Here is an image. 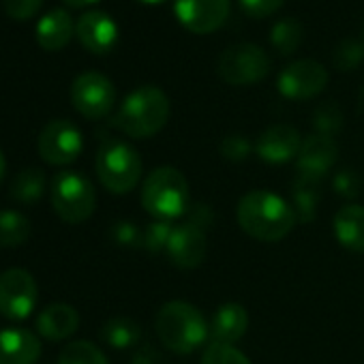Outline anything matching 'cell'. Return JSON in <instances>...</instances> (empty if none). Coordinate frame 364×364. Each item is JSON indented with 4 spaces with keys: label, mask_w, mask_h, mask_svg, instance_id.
<instances>
[{
    "label": "cell",
    "mask_w": 364,
    "mask_h": 364,
    "mask_svg": "<svg viewBox=\"0 0 364 364\" xmlns=\"http://www.w3.org/2000/svg\"><path fill=\"white\" fill-rule=\"evenodd\" d=\"M236 219L240 230L259 242L283 240L285 236H289L298 221L291 204L266 189L249 191L238 202Z\"/></svg>",
    "instance_id": "6da1fadb"
},
{
    "label": "cell",
    "mask_w": 364,
    "mask_h": 364,
    "mask_svg": "<svg viewBox=\"0 0 364 364\" xmlns=\"http://www.w3.org/2000/svg\"><path fill=\"white\" fill-rule=\"evenodd\" d=\"M154 332L163 347L173 353H191L200 349L210 336L202 311L189 302H165L154 317Z\"/></svg>",
    "instance_id": "7a4b0ae2"
},
{
    "label": "cell",
    "mask_w": 364,
    "mask_h": 364,
    "mask_svg": "<svg viewBox=\"0 0 364 364\" xmlns=\"http://www.w3.org/2000/svg\"><path fill=\"white\" fill-rule=\"evenodd\" d=\"M169 120V99L156 86H141L127 95L114 116V127L133 139L156 135Z\"/></svg>",
    "instance_id": "3957f363"
},
{
    "label": "cell",
    "mask_w": 364,
    "mask_h": 364,
    "mask_svg": "<svg viewBox=\"0 0 364 364\" xmlns=\"http://www.w3.org/2000/svg\"><path fill=\"white\" fill-rule=\"evenodd\" d=\"M141 206L156 221H171L191 208L189 182L180 169L163 165L148 173L141 187Z\"/></svg>",
    "instance_id": "277c9868"
},
{
    "label": "cell",
    "mask_w": 364,
    "mask_h": 364,
    "mask_svg": "<svg viewBox=\"0 0 364 364\" xmlns=\"http://www.w3.org/2000/svg\"><path fill=\"white\" fill-rule=\"evenodd\" d=\"M97 176L114 196L131 193L141 178V159L137 150L122 139H105L97 152Z\"/></svg>",
    "instance_id": "5b68a950"
},
{
    "label": "cell",
    "mask_w": 364,
    "mask_h": 364,
    "mask_svg": "<svg viewBox=\"0 0 364 364\" xmlns=\"http://www.w3.org/2000/svg\"><path fill=\"white\" fill-rule=\"evenodd\" d=\"M52 208L69 225L84 223L97 208V191L92 182L80 171H60L52 180Z\"/></svg>",
    "instance_id": "8992f818"
},
{
    "label": "cell",
    "mask_w": 364,
    "mask_h": 364,
    "mask_svg": "<svg viewBox=\"0 0 364 364\" xmlns=\"http://www.w3.org/2000/svg\"><path fill=\"white\" fill-rule=\"evenodd\" d=\"M217 71L225 84L251 86L268 77L270 56L255 43H236L221 52Z\"/></svg>",
    "instance_id": "52a82bcc"
},
{
    "label": "cell",
    "mask_w": 364,
    "mask_h": 364,
    "mask_svg": "<svg viewBox=\"0 0 364 364\" xmlns=\"http://www.w3.org/2000/svg\"><path fill=\"white\" fill-rule=\"evenodd\" d=\"M71 103L84 118L101 120L116 103V88L107 75L99 71H86L71 84Z\"/></svg>",
    "instance_id": "ba28073f"
},
{
    "label": "cell",
    "mask_w": 364,
    "mask_h": 364,
    "mask_svg": "<svg viewBox=\"0 0 364 364\" xmlns=\"http://www.w3.org/2000/svg\"><path fill=\"white\" fill-rule=\"evenodd\" d=\"M39 300V287L35 277L24 268H9L0 274V315L22 321L26 319Z\"/></svg>",
    "instance_id": "9c48e42d"
},
{
    "label": "cell",
    "mask_w": 364,
    "mask_h": 364,
    "mask_svg": "<svg viewBox=\"0 0 364 364\" xmlns=\"http://www.w3.org/2000/svg\"><path fill=\"white\" fill-rule=\"evenodd\" d=\"M39 154L50 165H71L84 150L82 131L65 118L48 122L39 133Z\"/></svg>",
    "instance_id": "30bf717a"
},
{
    "label": "cell",
    "mask_w": 364,
    "mask_h": 364,
    "mask_svg": "<svg viewBox=\"0 0 364 364\" xmlns=\"http://www.w3.org/2000/svg\"><path fill=\"white\" fill-rule=\"evenodd\" d=\"M328 86V71L321 63L317 60H296L291 65H287L279 80H277V88L285 99L291 101H306L313 99L317 95L323 92V88Z\"/></svg>",
    "instance_id": "8fae6325"
},
{
    "label": "cell",
    "mask_w": 364,
    "mask_h": 364,
    "mask_svg": "<svg viewBox=\"0 0 364 364\" xmlns=\"http://www.w3.org/2000/svg\"><path fill=\"white\" fill-rule=\"evenodd\" d=\"M230 7V0H176L173 14L187 31L210 35L225 24Z\"/></svg>",
    "instance_id": "7c38bea8"
},
{
    "label": "cell",
    "mask_w": 364,
    "mask_h": 364,
    "mask_svg": "<svg viewBox=\"0 0 364 364\" xmlns=\"http://www.w3.org/2000/svg\"><path fill=\"white\" fill-rule=\"evenodd\" d=\"M165 253H167V259L176 268L193 270V268L202 266V262L206 259V253H208L206 234L191 223H182V225L173 228Z\"/></svg>",
    "instance_id": "4fadbf2b"
},
{
    "label": "cell",
    "mask_w": 364,
    "mask_h": 364,
    "mask_svg": "<svg viewBox=\"0 0 364 364\" xmlns=\"http://www.w3.org/2000/svg\"><path fill=\"white\" fill-rule=\"evenodd\" d=\"M336 159H338V146L334 137L313 133L306 139H302L300 152L296 156L298 176L321 182V178L334 167Z\"/></svg>",
    "instance_id": "5bb4252c"
},
{
    "label": "cell",
    "mask_w": 364,
    "mask_h": 364,
    "mask_svg": "<svg viewBox=\"0 0 364 364\" xmlns=\"http://www.w3.org/2000/svg\"><path fill=\"white\" fill-rule=\"evenodd\" d=\"M75 35L80 43L84 46V50H88L90 54L103 56V54H109L114 46L118 43V24L105 11L95 9V11H86L80 16L75 24Z\"/></svg>",
    "instance_id": "9a60e30c"
},
{
    "label": "cell",
    "mask_w": 364,
    "mask_h": 364,
    "mask_svg": "<svg viewBox=\"0 0 364 364\" xmlns=\"http://www.w3.org/2000/svg\"><path fill=\"white\" fill-rule=\"evenodd\" d=\"M300 146H302V139L296 127L272 124L257 137L255 150L262 161L270 165H283V163H289L294 156H298Z\"/></svg>",
    "instance_id": "2e32d148"
},
{
    "label": "cell",
    "mask_w": 364,
    "mask_h": 364,
    "mask_svg": "<svg viewBox=\"0 0 364 364\" xmlns=\"http://www.w3.org/2000/svg\"><path fill=\"white\" fill-rule=\"evenodd\" d=\"M41 338L33 330H0V364H35L41 358Z\"/></svg>",
    "instance_id": "e0dca14e"
},
{
    "label": "cell",
    "mask_w": 364,
    "mask_h": 364,
    "mask_svg": "<svg viewBox=\"0 0 364 364\" xmlns=\"http://www.w3.org/2000/svg\"><path fill=\"white\" fill-rule=\"evenodd\" d=\"M247 326H249L247 309L238 302H225L213 313L208 332H210L213 343L234 345L245 336Z\"/></svg>",
    "instance_id": "ac0fdd59"
},
{
    "label": "cell",
    "mask_w": 364,
    "mask_h": 364,
    "mask_svg": "<svg viewBox=\"0 0 364 364\" xmlns=\"http://www.w3.org/2000/svg\"><path fill=\"white\" fill-rule=\"evenodd\" d=\"M80 328V313L65 302L48 304L37 317V330L48 341L69 338Z\"/></svg>",
    "instance_id": "d6986e66"
},
{
    "label": "cell",
    "mask_w": 364,
    "mask_h": 364,
    "mask_svg": "<svg viewBox=\"0 0 364 364\" xmlns=\"http://www.w3.org/2000/svg\"><path fill=\"white\" fill-rule=\"evenodd\" d=\"M75 33V22L69 11L56 7L46 14L37 24V41L48 52H58L69 46Z\"/></svg>",
    "instance_id": "ffe728a7"
},
{
    "label": "cell",
    "mask_w": 364,
    "mask_h": 364,
    "mask_svg": "<svg viewBox=\"0 0 364 364\" xmlns=\"http://www.w3.org/2000/svg\"><path fill=\"white\" fill-rule=\"evenodd\" d=\"M334 236L341 247L364 253V206L347 204L334 215Z\"/></svg>",
    "instance_id": "44dd1931"
},
{
    "label": "cell",
    "mask_w": 364,
    "mask_h": 364,
    "mask_svg": "<svg viewBox=\"0 0 364 364\" xmlns=\"http://www.w3.org/2000/svg\"><path fill=\"white\" fill-rule=\"evenodd\" d=\"M46 193V171L41 167H26L11 180L9 198L18 204H35Z\"/></svg>",
    "instance_id": "7402d4cb"
},
{
    "label": "cell",
    "mask_w": 364,
    "mask_h": 364,
    "mask_svg": "<svg viewBox=\"0 0 364 364\" xmlns=\"http://www.w3.org/2000/svg\"><path fill=\"white\" fill-rule=\"evenodd\" d=\"M319 180H309L296 176L294 189H291V208L296 213V219L300 223H309L315 219L317 206H319Z\"/></svg>",
    "instance_id": "603a6c76"
},
{
    "label": "cell",
    "mask_w": 364,
    "mask_h": 364,
    "mask_svg": "<svg viewBox=\"0 0 364 364\" xmlns=\"http://www.w3.org/2000/svg\"><path fill=\"white\" fill-rule=\"evenodd\" d=\"M31 219L20 210H0V249L22 247L31 238Z\"/></svg>",
    "instance_id": "cb8c5ba5"
},
{
    "label": "cell",
    "mask_w": 364,
    "mask_h": 364,
    "mask_svg": "<svg viewBox=\"0 0 364 364\" xmlns=\"http://www.w3.org/2000/svg\"><path fill=\"white\" fill-rule=\"evenodd\" d=\"M101 336L114 349H129L139 343L141 328L137 321H133L129 317H112L109 321H105Z\"/></svg>",
    "instance_id": "d4e9b609"
},
{
    "label": "cell",
    "mask_w": 364,
    "mask_h": 364,
    "mask_svg": "<svg viewBox=\"0 0 364 364\" xmlns=\"http://www.w3.org/2000/svg\"><path fill=\"white\" fill-rule=\"evenodd\" d=\"M304 39V26L296 18L279 20L270 31V43L281 56L294 54Z\"/></svg>",
    "instance_id": "484cf974"
},
{
    "label": "cell",
    "mask_w": 364,
    "mask_h": 364,
    "mask_svg": "<svg viewBox=\"0 0 364 364\" xmlns=\"http://www.w3.org/2000/svg\"><path fill=\"white\" fill-rule=\"evenodd\" d=\"M58 364H109L105 353L90 341H73L63 347Z\"/></svg>",
    "instance_id": "4316f807"
},
{
    "label": "cell",
    "mask_w": 364,
    "mask_h": 364,
    "mask_svg": "<svg viewBox=\"0 0 364 364\" xmlns=\"http://www.w3.org/2000/svg\"><path fill=\"white\" fill-rule=\"evenodd\" d=\"M313 127L319 135L326 137H334L341 127H343V112L334 101H326L321 103L315 112H313Z\"/></svg>",
    "instance_id": "83f0119b"
},
{
    "label": "cell",
    "mask_w": 364,
    "mask_h": 364,
    "mask_svg": "<svg viewBox=\"0 0 364 364\" xmlns=\"http://www.w3.org/2000/svg\"><path fill=\"white\" fill-rule=\"evenodd\" d=\"M362 60H364V43L358 39H343L332 52V63L338 71H353L360 67Z\"/></svg>",
    "instance_id": "f1b7e54d"
},
{
    "label": "cell",
    "mask_w": 364,
    "mask_h": 364,
    "mask_svg": "<svg viewBox=\"0 0 364 364\" xmlns=\"http://www.w3.org/2000/svg\"><path fill=\"white\" fill-rule=\"evenodd\" d=\"M202 364H251V360L240 349H236L234 345L210 343L204 349Z\"/></svg>",
    "instance_id": "f546056e"
},
{
    "label": "cell",
    "mask_w": 364,
    "mask_h": 364,
    "mask_svg": "<svg viewBox=\"0 0 364 364\" xmlns=\"http://www.w3.org/2000/svg\"><path fill=\"white\" fill-rule=\"evenodd\" d=\"M171 223L169 221H152L148 223V228L144 230V249L150 253H161L167 249V242L171 238Z\"/></svg>",
    "instance_id": "4dcf8cb0"
},
{
    "label": "cell",
    "mask_w": 364,
    "mask_h": 364,
    "mask_svg": "<svg viewBox=\"0 0 364 364\" xmlns=\"http://www.w3.org/2000/svg\"><path fill=\"white\" fill-rule=\"evenodd\" d=\"M332 189L336 191V196L345 198V200H355L360 189H362V178L355 169L345 167L341 171L334 173L332 178Z\"/></svg>",
    "instance_id": "1f68e13d"
},
{
    "label": "cell",
    "mask_w": 364,
    "mask_h": 364,
    "mask_svg": "<svg viewBox=\"0 0 364 364\" xmlns=\"http://www.w3.org/2000/svg\"><path fill=\"white\" fill-rule=\"evenodd\" d=\"M109 236L122 249H137L144 245V234L131 221H116L109 230Z\"/></svg>",
    "instance_id": "d6a6232c"
},
{
    "label": "cell",
    "mask_w": 364,
    "mask_h": 364,
    "mask_svg": "<svg viewBox=\"0 0 364 364\" xmlns=\"http://www.w3.org/2000/svg\"><path fill=\"white\" fill-rule=\"evenodd\" d=\"M219 150H221V156H223L225 161L242 163V161L249 159L253 146H251V141H249L245 135H228V137L221 141Z\"/></svg>",
    "instance_id": "836d02e7"
},
{
    "label": "cell",
    "mask_w": 364,
    "mask_h": 364,
    "mask_svg": "<svg viewBox=\"0 0 364 364\" xmlns=\"http://www.w3.org/2000/svg\"><path fill=\"white\" fill-rule=\"evenodd\" d=\"M43 0H3L5 14L14 20H31L41 9Z\"/></svg>",
    "instance_id": "e575fe53"
},
{
    "label": "cell",
    "mask_w": 364,
    "mask_h": 364,
    "mask_svg": "<svg viewBox=\"0 0 364 364\" xmlns=\"http://www.w3.org/2000/svg\"><path fill=\"white\" fill-rule=\"evenodd\" d=\"M238 3L249 18L262 20V18H268L274 11H279L285 0H238Z\"/></svg>",
    "instance_id": "d590c367"
},
{
    "label": "cell",
    "mask_w": 364,
    "mask_h": 364,
    "mask_svg": "<svg viewBox=\"0 0 364 364\" xmlns=\"http://www.w3.org/2000/svg\"><path fill=\"white\" fill-rule=\"evenodd\" d=\"M187 215H189V221H187V223L200 228L202 232H204L206 228H213V223H215V213L210 210V206H204V204L191 206V208L187 210Z\"/></svg>",
    "instance_id": "8d00e7d4"
},
{
    "label": "cell",
    "mask_w": 364,
    "mask_h": 364,
    "mask_svg": "<svg viewBox=\"0 0 364 364\" xmlns=\"http://www.w3.org/2000/svg\"><path fill=\"white\" fill-rule=\"evenodd\" d=\"M156 360H159V353L152 347H141L139 351H135L131 364H154Z\"/></svg>",
    "instance_id": "74e56055"
},
{
    "label": "cell",
    "mask_w": 364,
    "mask_h": 364,
    "mask_svg": "<svg viewBox=\"0 0 364 364\" xmlns=\"http://www.w3.org/2000/svg\"><path fill=\"white\" fill-rule=\"evenodd\" d=\"M69 7H75V9H82V7H88V5H95L99 0H65Z\"/></svg>",
    "instance_id": "f35d334b"
},
{
    "label": "cell",
    "mask_w": 364,
    "mask_h": 364,
    "mask_svg": "<svg viewBox=\"0 0 364 364\" xmlns=\"http://www.w3.org/2000/svg\"><path fill=\"white\" fill-rule=\"evenodd\" d=\"M5 173H7V159H5L3 150H0V182H3Z\"/></svg>",
    "instance_id": "ab89813d"
},
{
    "label": "cell",
    "mask_w": 364,
    "mask_h": 364,
    "mask_svg": "<svg viewBox=\"0 0 364 364\" xmlns=\"http://www.w3.org/2000/svg\"><path fill=\"white\" fill-rule=\"evenodd\" d=\"M137 3H144V5H159V3H165V0H137Z\"/></svg>",
    "instance_id": "60d3db41"
}]
</instances>
